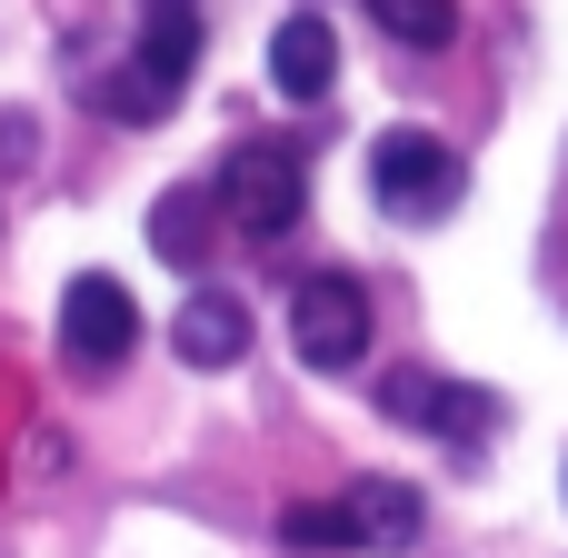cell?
Returning a JSON list of instances; mask_svg holds the SVG:
<instances>
[{
  "label": "cell",
  "instance_id": "obj_1",
  "mask_svg": "<svg viewBox=\"0 0 568 558\" xmlns=\"http://www.w3.org/2000/svg\"><path fill=\"white\" fill-rule=\"evenodd\" d=\"M190 60H200V0H140V50H130V70L100 100L120 120H160L190 90Z\"/></svg>",
  "mask_w": 568,
  "mask_h": 558
},
{
  "label": "cell",
  "instance_id": "obj_2",
  "mask_svg": "<svg viewBox=\"0 0 568 558\" xmlns=\"http://www.w3.org/2000/svg\"><path fill=\"white\" fill-rule=\"evenodd\" d=\"M220 210L240 220V240H290L300 210H310V170L290 140H240L230 170H220Z\"/></svg>",
  "mask_w": 568,
  "mask_h": 558
},
{
  "label": "cell",
  "instance_id": "obj_3",
  "mask_svg": "<svg viewBox=\"0 0 568 558\" xmlns=\"http://www.w3.org/2000/svg\"><path fill=\"white\" fill-rule=\"evenodd\" d=\"M369 190H379L389 220H449L459 190H469V170H459L449 140H429V130H389V140L369 150Z\"/></svg>",
  "mask_w": 568,
  "mask_h": 558
},
{
  "label": "cell",
  "instance_id": "obj_4",
  "mask_svg": "<svg viewBox=\"0 0 568 558\" xmlns=\"http://www.w3.org/2000/svg\"><path fill=\"white\" fill-rule=\"evenodd\" d=\"M140 349V310H130V290L120 280H70V300H60V359L80 369V379H110L120 359Z\"/></svg>",
  "mask_w": 568,
  "mask_h": 558
},
{
  "label": "cell",
  "instance_id": "obj_5",
  "mask_svg": "<svg viewBox=\"0 0 568 558\" xmlns=\"http://www.w3.org/2000/svg\"><path fill=\"white\" fill-rule=\"evenodd\" d=\"M290 339H300V359L310 369H359V349H369V300H359V280H310L300 300H290Z\"/></svg>",
  "mask_w": 568,
  "mask_h": 558
},
{
  "label": "cell",
  "instance_id": "obj_6",
  "mask_svg": "<svg viewBox=\"0 0 568 558\" xmlns=\"http://www.w3.org/2000/svg\"><path fill=\"white\" fill-rule=\"evenodd\" d=\"M379 409L409 419V429H439V439H489V419H499L479 389H449V379H429V369H399V379L379 389Z\"/></svg>",
  "mask_w": 568,
  "mask_h": 558
},
{
  "label": "cell",
  "instance_id": "obj_7",
  "mask_svg": "<svg viewBox=\"0 0 568 558\" xmlns=\"http://www.w3.org/2000/svg\"><path fill=\"white\" fill-rule=\"evenodd\" d=\"M270 80H280V100H320V90L339 80V40H329L320 10H290V20L270 30Z\"/></svg>",
  "mask_w": 568,
  "mask_h": 558
},
{
  "label": "cell",
  "instance_id": "obj_8",
  "mask_svg": "<svg viewBox=\"0 0 568 558\" xmlns=\"http://www.w3.org/2000/svg\"><path fill=\"white\" fill-rule=\"evenodd\" d=\"M170 349H180L190 369H230V359L250 349V310H240L230 290H190L180 319H170Z\"/></svg>",
  "mask_w": 568,
  "mask_h": 558
},
{
  "label": "cell",
  "instance_id": "obj_9",
  "mask_svg": "<svg viewBox=\"0 0 568 558\" xmlns=\"http://www.w3.org/2000/svg\"><path fill=\"white\" fill-rule=\"evenodd\" d=\"M339 509H349V539L359 549H409L419 539V489H399V479H359Z\"/></svg>",
  "mask_w": 568,
  "mask_h": 558
},
{
  "label": "cell",
  "instance_id": "obj_10",
  "mask_svg": "<svg viewBox=\"0 0 568 558\" xmlns=\"http://www.w3.org/2000/svg\"><path fill=\"white\" fill-rule=\"evenodd\" d=\"M210 210H220V190H160V210H150V250L180 260V270H200V260H210Z\"/></svg>",
  "mask_w": 568,
  "mask_h": 558
},
{
  "label": "cell",
  "instance_id": "obj_11",
  "mask_svg": "<svg viewBox=\"0 0 568 558\" xmlns=\"http://www.w3.org/2000/svg\"><path fill=\"white\" fill-rule=\"evenodd\" d=\"M280 549L290 558H339V549H359V539H349V509L339 499H300V509H280Z\"/></svg>",
  "mask_w": 568,
  "mask_h": 558
},
{
  "label": "cell",
  "instance_id": "obj_12",
  "mask_svg": "<svg viewBox=\"0 0 568 558\" xmlns=\"http://www.w3.org/2000/svg\"><path fill=\"white\" fill-rule=\"evenodd\" d=\"M369 20L409 50H449L459 40V0H369Z\"/></svg>",
  "mask_w": 568,
  "mask_h": 558
}]
</instances>
